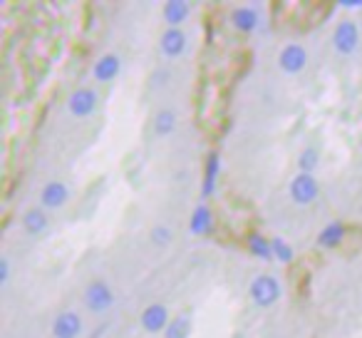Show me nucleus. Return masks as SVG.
Instances as JSON below:
<instances>
[{
  "label": "nucleus",
  "instance_id": "f257e3e1",
  "mask_svg": "<svg viewBox=\"0 0 362 338\" xmlns=\"http://www.w3.org/2000/svg\"><path fill=\"white\" fill-rule=\"evenodd\" d=\"M248 293H251V298H253L256 306L268 308L281 298V283H278V278L268 276V274H261V276H256L251 281Z\"/></svg>",
  "mask_w": 362,
  "mask_h": 338
},
{
  "label": "nucleus",
  "instance_id": "f03ea898",
  "mask_svg": "<svg viewBox=\"0 0 362 338\" xmlns=\"http://www.w3.org/2000/svg\"><path fill=\"white\" fill-rule=\"evenodd\" d=\"M332 45H335L337 52L342 55H352L360 45V30L352 21H342L335 26V33H332Z\"/></svg>",
  "mask_w": 362,
  "mask_h": 338
},
{
  "label": "nucleus",
  "instance_id": "7ed1b4c3",
  "mask_svg": "<svg viewBox=\"0 0 362 338\" xmlns=\"http://www.w3.org/2000/svg\"><path fill=\"white\" fill-rule=\"evenodd\" d=\"M85 303L90 311L105 313V311H110L112 303H115V293H112V288L107 286L105 281H92L85 291Z\"/></svg>",
  "mask_w": 362,
  "mask_h": 338
},
{
  "label": "nucleus",
  "instance_id": "20e7f679",
  "mask_svg": "<svg viewBox=\"0 0 362 338\" xmlns=\"http://www.w3.org/2000/svg\"><path fill=\"white\" fill-rule=\"evenodd\" d=\"M278 65H281V70L288 72V75H298V72H303V70H305V65H308L305 47L296 45V43L286 45L281 50V55H278Z\"/></svg>",
  "mask_w": 362,
  "mask_h": 338
},
{
  "label": "nucleus",
  "instance_id": "39448f33",
  "mask_svg": "<svg viewBox=\"0 0 362 338\" xmlns=\"http://www.w3.org/2000/svg\"><path fill=\"white\" fill-rule=\"evenodd\" d=\"M317 192H320V187H317L313 174H298V177L291 182V199L296 204H300V207L310 204L313 199L317 197Z\"/></svg>",
  "mask_w": 362,
  "mask_h": 338
},
{
  "label": "nucleus",
  "instance_id": "423d86ee",
  "mask_svg": "<svg viewBox=\"0 0 362 338\" xmlns=\"http://www.w3.org/2000/svg\"><path fill=\"white\" fill-rule=\"evenodd\" d=\"M67 107L75 117H90L97 110V92L90 90V87H80L70 95Z\"/></svg>",
  "mask_w": 362,
  "mask_h": 338
},
{
  "label": "nucleus",
  "instance_id": "0eeeda50",
  "mask_svg": "<svg viewBox=\"0 0 362 338\" xmlns=\"http://www.w3.org/2000/svg\"><path fill=\"white\" fill-rule=\"evenodd\" d=\"M169 311H166L164 303H151V306L144 308L141 313V328L149 333H159L169 328Z\"/></svg>",
  "mask_w": 362,
  "mask_h": 338
},
{
  "label": "nucleus",
  "instance_id": "6e6552de",
  "mask_svg": "<svg viewBox=\"0 0 362 338\" xmlns=\"http://www.w3.org/2000/svg\"><path fill=\"white\" fill-rule=\"evenodd\" d=\"M82 333V318L72 311H65L52 323V336L55 338H77Z\"/></svg>",
  "mask_w": 362,
  "mask_h": 338
},
{
  "label": "nucleus",
  "instance_id": "1a4fd4ad",
  "mask_svg": "<svg viewBox=\"0 0 362 338\" xmlns=\"http://www.w3.org/2000/svg\"><path fill=\"white\" fill-rule=\"evenodd\" d=\"M187 50V35L181 28H169V30L161 35V52L166 57H179Z\"/></svg>",
  "mask_w": 362,
  "mask_h": 338
},
{
  "label": "nucleus",
  "instance_id": "9d476101",
  "mask_svg": "<svg viewBox=\"0 0 362 338\" xmlns=\"http://www.w3.org/2000/svg\"><path fill=\"white\" fill-rule=\"evenodd\" d=\"M67 197H70V192H67L65 184L62 182H47L40 192V204L45 209H60L62 204L67 202Z\"/></svg>",
  "mask_w": 362,
  "mask_h": 338
},
{
  "label": "nucleus",
  "instance_id": "9b49d317",
  "mask_svg": "<svg viewBox=\"0 0 362 338\" xmlns=\"http://www.w3.org/2000/svg\"><path fill=\"white\" fill-rule=\"evenodd\" d=\"M189 13H192V6H189L187 0H169L164 6V21L171 28H179L189 18Z\"/></svg>",
  "mask_w": 362,
  "mask_h": 338
},
{
  "label": "nucleus",
  "instance_id": "f8f14e48",
  "mask_svg": "<svg viewBox=\"0 0 362 338\" xmlns=\"http://www.w3.org/2000/svg\"><path fill=\"white\" fill-rule=\"evenodd\" d=\"M95 80H100V82H110V80H115L117 75H119V57L117 55H105V57H100V60L95 62Z\"/></svg>",
  "mask_w": 362,
  "mask_h": 338
},
{
  "label": "nucleus",
  "instance_id": "ddd939ff",
  "mask_svg": "<svg viewBox=\"0 0 362 338\" xmlns=\"http://www.w3.org/2000/svg\"><path fill=\"white\" fill-rule=\"evenodd\" d=\"M231 23L236 30L251 33V30H256V26H258V13L253 11V8H236V11L231 13Z\"/></svg>",
  "mask_w": 362,
  "mask_h": 338
},
{
  "label": "nucleus",
  "instance_id": "4468645a",
  "mask_svg": "<svg viewBox=\"0 0 362 338\" xmlns=\"http://www.w3.org/2000/svg\"><path fill=\"white\" fill-rule=\"evenodd\" d=\"M23 229H25L28 234H42L47 229V214L42 212L40 207L28 209V212L23 214Z\"/></svg>",
  "mask_w": 362,
  "mask_h": 338
},
{
  "label": "nucleus",
  "instance_id": "2eb2a0df",
  "mask_svg": "<svg viewBox=\"0 0 362 338\" xmlns=\"http://www.w3.org/2000/svg\"><path fill=\"white\" fill-rule=\"evenodd\" d=\"M214 227V217H211V209L206 204H199L192 214V232L194 234H209Z\"/></svg>",
  "mask_w": 362,
  "mask_h": 338
},
{
  "label": "nucleus",
  "instance_id": "dca6fc26",
  "mask_svg": "<svg viewBox=\"0 0 362 338\" xmlns=\"http://www.w3.org/2000/svg\"><path fill=\"white\" fill-rule=\"evenodd\" d=\"M342 237H345V227H342L340 222H332L320 232L317 244H320V247H325V249H332V247H337V244L342 242Z\"/></svg>",
  "mask_w": 362,
  "mask_h": 338
},
{
  "label": "nucleus",
  "instance_id": "f3484780",
  "mask_svg": "<svg viewBox=\"0 0 362 338\" xmlns=\"http://www.w3.org/2000/svg\"><path fill=\"white\" fill-rule=\"evenodd\" d=\"M216 177H218V154H209L206 162V179H204V197H211L214 189H216Z\"/></svg>",
  "mask_w": 362,
  "mask_h": 338
},
{
  "label": "nucleus",
  "instance_id": "a211bd4d",
  "mask_svg": "<svg viewBox=\"0 0 362 338\" xmlns=\"http://www.w3.org/2000/svg\"><path fill=\"white\" fill-rule=\"evenodd\" d=\"M189 333H192V321H189V316L174 318V321L169 323V328H166V338H189Z\"/></svg>",
  "mask_w": 362,
  "mask_h": 338
},
{
  "label": "nucleus",
  "instance_id": "6ab92c4d",
  "mask_svg": "<svg viewBox=\"0 0 362 338\" xmlns=\"http://www.w3.org/2000/svg\"><path fill=\"white\" fill-rule=\"evenodd\" d=\"M176 127V115L171 110H159V115H156L154 120V130L156 135H169V132H174Z\"/></svg>",
  "mask_w": 362,
  "mask_h": 338
},
{
  "label": "nucleus",
  "instance_id": "aec40b11",
  "mask_svg": "<svg viewBox=\"0 0 362 338\" xmlns=\"http://www.w3.org/2000/svg\"><path fill=\"white\" fill-rule=\"evenodd\" d=\"M317 162H320V154H317L315 147H308V150H303L300 157H298V167L303 169V174H310L317 167Z\"/></svg>",
  "mask_w": 362,
  "mask_h": 338
},
{
  "label": "nucleus",
  "instance_id": "412c9836",
  "mask_svg": "<svg viewBox=\"0 0 362 338\" xmlns=\"http://www.w3.org/2000/svg\"><path fill=\"white\" fill-rule=\"evenodd\" d=\"M251 252L256 254L258 259H271L273 257L271 242H266L261 234H253V237H251Z\"/></svg>",
  "mask_w": 362,
  "mask_h": 338
},
{
  "label": "nucleus",
  "instance_id": "4be33fe9",
  "mask_svg": "<svg viewBox=\"0 0 362 338\" xmlns=\"http://www.w3.org/2000/svg\"><path fill=\"white\" fill-rule=\"evenodd\" d=\"M271 247H273V257H276L278 261L288 264L293 259V249L288 247V242H283V239H273Z\"/></svg>",
  "mask_w": 362,
  "mask_h": 338
},
{
  "label": "nucleus",
  "instance_id": "5701e85b",
  "mask_svg": "<svg viewBox=\"0 0 362 338\" xmlns=\"http://www.w3.org/2000/svg\"><path fill=\"white\" fill-rule=\"evenodd\" d=\"M151 242H154L156 247H166V244L171 242V229L164 227V224L154 227V229H151Z\"/></svg>",
  "mask_w": 362,
  "mask_h": 338
},
{
  "label": "nucleus",
  "instance_id": "b1692460",
  "mask_svg": "<svg viewBox=\"0 0 362 338\" xmlns=\"http://www.w3.org/2000/svg\"><path fill=\"white\" fill-rule=\"evenodd\" d=\"M8 278H11V261H8V259H0V286H6Z\"/></svg>",
  "mask_w": 362,
  "mask_h": 338
},
{
  "label": "nucleus",
  "instance_id": "393cba45",
  "mask_svg": "<svg viewBox=\"0 0 362 338\" xmlns=\"http://www.w3.org/2000/svg\"><path fill=\"white\" fill-rule=\"evenodd\" d=\"M340 6H345V8H362V0H340Z\"/></svg>",
  "mask_w": 362,
  "mask_h": 338
}]
</instances>
